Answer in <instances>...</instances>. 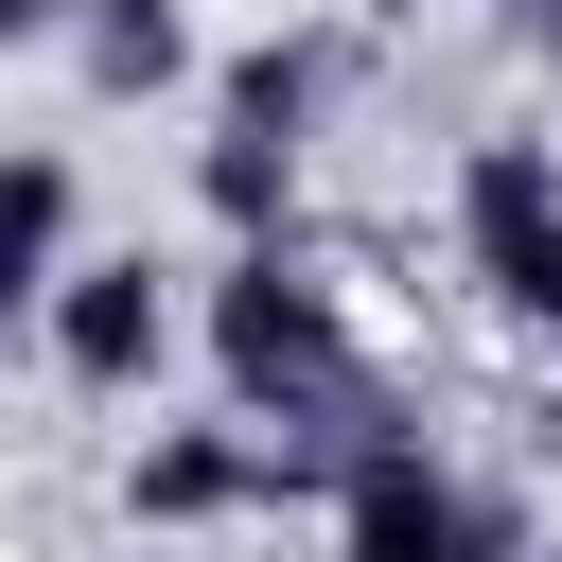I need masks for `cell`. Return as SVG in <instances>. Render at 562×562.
Wrapping results in <instances>:
<instances>
[{
	"instance_id": "obj_1",
	"label": "cell",
	"mask_w": 562,
	"mask_h": 562,
	"mask_svg": "<svg viewBox=\"0 0 562 562\" xmlns=\"http://www.w3.org/2000/svg\"><path fill=\"white\" fill-rule=\"evenodd\" d=\"M0 35H18V0H0Z\"/></svg>"
}]
</instances>
